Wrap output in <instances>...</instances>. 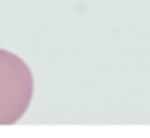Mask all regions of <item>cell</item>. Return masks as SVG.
<instances>
[{
  "mask_svg": "<svg viewBox=\"0 0 150 138\" xmlns=\"http://www.w3.org/2000/svg\"><path fill=\"white\" fill-rule=\"evenodd\" d=\"M34 78L25 62L17 54L0 48V126H11L28 110Z\"/></svg>",
  "mask_w": 150,
  "mask_h": 138,
  "instance_id": "cell-1",
  "label": "cell"
}]
</instances>
